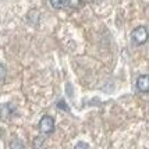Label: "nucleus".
I'll return each instance as SVG.
<instances>
[{
  "label": "nucleus",
  "mask_w": 149,
  "mask_h": 149,
  "mask_svg": "<svg viewBox=\"0 0 149 149\" xmlns=\"http://www.w3.org/2000/svg\"><path fill=\"white\" fill-rule=\"evenodd\" d=\"M131 40L136 46L145 45L148 40V29L145 25H138L131 31Z\"/></svg>",
  "instance_id": "nucleus-1"
},
{
  "label": "nucleus",
  "mask_w": 149,
  "mask_h": 149,
  "mask_svg": "<svg viewBox=\"0 0 149 149\" xmlns=\"http://www.w3.org/2000/svg\"><path fill=\"white\" fill-rule=\"evenodd\" d=\"M33 149H46V139L43 136H36L32 141Z\"/></svg>",
  "instance_id": "nucleus-6"
},
{
  "label": "nucleus",
  "mask_w": 149,
  "mask_h": 149,
  "mask_svg": "<svg viewBox=\"0 0 149 149\" xmlns=\"http://www.w3.org/2000/svg\"><path fill=\"white\" fill-rule=\"evenodd\" d=\"M15 106L11 103H4L0 104V118L3 121H7V120H11L14 116H15Z\"/></svg>",
  "instance_id": "nucleus-3"
},
{
  "label": "nucleus",
  "mask_w": 149,
  "mask_h": 149,
  "mask_svg": "<svg viewBox=\"0 0 149 149\" xmlns=\"http://www.w3.org/2000/svg\"><path fill=\"white\" fill-rule=\"evenodd\" d=\"M39 131L45 135H50L53 131H54V120L52 116L45 114L39 120Z\"/></svg>",
  "instance_id": "nucleus-2"
},
{
  "label": "nucleus",
  "mask_w": 149,
  "mask_h": 149,
  "mask_svg": "<svg viewBox=\"0 0 149 149\" xmlns=\"http://www.w3.org/2000/svg\"><path fill=\"white\" fill-rule=\"evenodd\" d=\"M136 89L141 93H146L149 91V75L148 74H141L136 78Z\"/></svg>",
  "instance_id": "nucleus-4"
},
{
  "label": "nucleus",
  "mask_w": 149,
  "mask_h": 149,
  "mask_svg": "<svg viewBox=\"0 0 149 149\" xmlns=\"http://www.w3.org/2000/svg\"><path fill=\"white\" fill-rule=\"evenodd\" d=\"M85 0H65V7L67 8H72V10H78L81 7H84Z\"/></svg>",
  "instance_id": "nucleus-5"
},
{
  "label": "nucleus",
  "mask_w": 149,
  "mask_h": 149,
  "mask_svg": "<svg viewBox=\"0 0 149 149\" xmlns=\"http://www.w3.org/2000/svg\"><path fill=\"white\" fill-rule=\"evenodd\" d=\"M10 149H25V146H24V142L21 139L15 138L10 142Z\"/></svg>",
  "instance_id": "nucleus-7"
},
{
  "label": "nucleus",
  "mask_w": 149,
  "mask_h": 149,
  "mask_svg": "<svg viewBox=\"0 0 149 149\" xmlns=\"http://www.w3.org/2000/svg\"><path fill=\"white\" fill-rule=\"evenodd\" d=\"M74 149H91L89 148V145L86 142H78L75 146H74Z\"/></svg>",
  "instance_id": "nucleus-11"
},
{
  "label": "nucleus",
  "mask_w": 149,
  "mask_h": 149,
  "mask_svg": "<svg viewBox=\"0 0 149 149\" xmlns=\"http://www.w3.org/2000/svg\"><path fill=\"white\" fill-rule=\"evenodd\" d=\"M6 74H7V70H6V65L4 64H1L0 63V82L6 78Z\"/></svg>",
  "instance_id": "nucleus-10"
},
{
  "label": "nucleus",
  "mask_w": 149,
  "mask_h": 149,
  "mask_svg": "<svg viewBox=\"0 0 149 149\" xmlns=\"http://www.w3.org/2000/svg\"><path fill=\"white\" fill-rule=\"evenodd\" d=\"M50 4L53 8L61 10V8H65V0H50Z\"/></svg>",
  "instance_id": "nucleus-8"
},
{
  "label": "nucleus",
  "mask_w": 149,
  "mask_h": 149,
  "mask_svg": "<svg viewBox=\"0 0 149 149\" xmlns=\"http://www.w3.org/2000/svg\"><path fill=\"white\" fill-rule=\"evenodd\" d=\"M56 106H57L60 110H63V111H68L70 109H68V106H67V103H65L63 99H60V100H57V103H56Z\"/></svg>",
  "instance_id": "nucleus-9"
}]
</instances>
